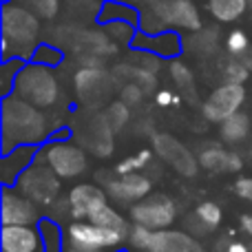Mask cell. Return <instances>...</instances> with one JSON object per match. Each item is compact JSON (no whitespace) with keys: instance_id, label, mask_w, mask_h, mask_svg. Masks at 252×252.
Listing matches in <instances>:
<instances>
[{"instance_id":"cell-9","label":"cell","mask_w":252,"mask_h":252,"mask_svg":"<svg viewBox=\"0 0 252 252\" xmlns=\"http://www.w3.org/2000/svg\"><path fill=\"white\" fill-rule=\"evenodd\" d=\"M153 18H157V31L161 29H190L197 31L201 27V18L197 7L190 0H157L151 7Z\"/></svg>"},{"instance_id":"cell-11","label":"cell","mask_w":252,"mask_h":252,"mask_svg":"<svg viewBox=\"0 0 252 252\" xmlns=\"http://www.w3.org/2000/svg\"><path fill=\"white\" fill-rule=\"evenodd\" d=\"M104 190L115 204H135L153 192V182L142 173H124L106 177Z\"/></svg>"},{"instance_id":"cell-1","label":"cell","mask_w":252,"mask_h":252,"mask_svg":"<svg viewBox=\"0 0 252 252\" xmlns=\"http://www.w3.org/2000/svg\"><path fill=\"white\" fill-rule=\"evenodd\" d=\"M0 130H2V151L9 153L11 148L22 144L42 146L47 139H51V124L44 113V109H38L31 102L18 97L16 93L2 97L0 106Z\"/></svg>"},{"instance_id":"cell-32","label":"cell","mask_w":252,"mask_h":252,"mask_svg":"<svg viewBox=\"0 0 252 252\" xmlns=\"http://www.w3.org/2000/svg\"><path fill=\"white\" fill-rule=\"evenodd\" d=\"M223 252H252V248H250V244H246V241L235 239V241H228Z\"/></svg>"},{"instance_id":"cell-6","label":"cell","mask_w":252,"mask_h":252,"mask_svg":"<svg viewBox=\"0 0 252 252\" xmlns=\"http://www.w3.org/2000/svg\"><path fill=\"white\" fill-rule=\"evenodd\" d=\"M13 186L20 192H25L31 201H35L42 208H49L58 201L62 190V179L49 168V164L42 157H35V161L16 179Z\"/></svg>"},{"instance_id":"cell-27","label":"cell","mask_w":252,"mask_h":252,"mask_svg":"<svg viewBox=\"0 0 252 252\" xmlns=\"http://www.w3.org/2000/svg\"><path fill=\"white\" fill-rule=\"evenodd\" d=\"M221 73H223V80H226V82H237V84H244L246 80L250 78V69L244 64V60H239V58L226 62Z\"/></svg>"},{"instance_id":"cell-31","label":"cell","mask_w":252,"mask_h":252,"mask_svg":"<svg viewBox=\"0 0 252 252\" xmlns=\"http://www.w3.org/2000/svg\"><path fill=\"white\" fill-rule=\"evenodd\" d=\"M155 102H157V106L179 104V95H175V93H170V91H166V89H161V91L155 93Z\"/></svg>"},{"instance_id":"cell-8","label":"cell","mask_w":252,"mask_h":252,"mask_svg":"<svg viewBox=\"0 0 252 252\" xmlns=\"http://www.w3.org/2000/svg\"><path fill=\"white\" fill-rule=\"evenodd\" d=\"M244 102H246L244 84L223 82L221 87L210 91V95L204 100V104H201V115H204L208 122L221 124L223 120H228L230 115L239 113Z\"/></svg>"},{"instance_id":"cell-23","label":"cell","mask_w":252,"mask_h":252,"mask_svg":"<svg viewBox=\"0 0 252 252\" xmlns=\"http://www.w3.org/2000/svg\"><path fill=\"white\" fill-rule=\"evenodd\" d=\"M25 64V58H9V60H2L0 64V80H2V91L0 95L7 97L13 93V87H16V75L18 71Z\"/></svg>"},{"instance_id":"cell-12","label":"cell","mask_w":252,"mask_h":252,"mask_svg":"<svg viewBox=\"0 0 252 252\" xmlns=\"http://www.w3.org/2000/svg\"><path fill=\"white\" fill-rule=\"evenodd\" d=\"M135 49L151 53L155 58H164V60H175L184 49V40L177 31L173 29H161V31H139L130 40Z\"/></svg>"},{"instance_id":"cell-21","label":"cell","mask_w":252,"mask_h":252,"mask_svg":"<svg viewBox=\"0 0 252 252\" xmlns=\"http://www.w3.org/2000/svg\"><path fill=\"white\" fill-rule=\"evenodd\" d=\"M219 133H221V139L228 144H239L248 137L250 133V118L246 113H235L228 120H223L219 124Z\"/></svg>"},{"instance_id":"cell-33","label":"cell","mask_w":252,"mask_h":252,"mask_svg":"<svg viewBox=\"0 0 252 252\" xmlns=\"http://www.w3.org/2000/svg\"><path fill=\"white\" fill-rule=\"evenodd\" d=\"M239 228H241V232H244V235L252 241V213L241 215V219H239Z\"/></svg>"},{"instance_id":"cell-25","label":"cell","mask_w":252,"mask_h":252,"mask_svg":"<svg viewBox=\"0 0 252 252\" xmlns=\"http://www.w3.org/2000/svg\"><path fill=\"white\" fill-rule=\"evenodd\" d=\"M29 60L33 62H40V64H47V66H60L62 60H64V56H62V51L58 47H53V44H38V47L33 49V53H31Z\"/></svg>"},{"instance_id":"cell-22","label":"cell","mask_w":252,"mask_h":252,"mask_svg":"<svg viewBox=\"0 0 252 252\" xmlns=\"http://www.w3.org/2000/svg\"><path fill=\"white\" fill-rule=\"evenodd\" d=\"M137 18L139 13L130 4H126L124 0H109L100 11L102 22H130V25H135Z\"/></svg>"},{"instance_id":"cell-29","label":"cell","mask_w":252,"mask_h":252,"mask_svg":"<svg viewBox=\"0 0 252 252\" xmlns=\"http://www.w3.org/2000/svg\"><path fill=\"white\" fill-rule=\"evenodd\" d=\"M235 192L237 197H241L244 201L252 204V177H239L235 182Z\"/></svg>"},{"instance_id":"cell-13","label":"cell","mask_w":252,"mask_h":252,"mask_svg":"<svg viewBox=\"0 0 252 252\" xmlns=\"http://www.w3.org/2000/svg\"><path fill=\"white\" fill-rule=\"evenodd\" d=\"M2 226L4 223H38L40 206L20 192L13 184L2 186Z\"/></svg>"},{"instance_id":"cell-19","label":"cell","mask_w":252,"mask_h":252,"mask_svg":"<svg viewBox=\"0 0 252 252\" xmlns=\"http://www.w3.org/2000/svg\"><path fill=\"white\" fill-rule=\"evenodd\" d=\"M248 0H208V11L219 22H235L248 9Z\"/></svg>"},{"instance_id":"cell-4","label":"cell","mask_w":252,"mask_h":252,"mask_svg":"<svg viewBox=\"0 0 252 252\" xmlns=\"http://www.w3.org/2000/svg\"><path fill=\"white\" fill-rule=\"evenodd\" d=\"M40 157L60 179H75L89 170L87 151L69 135H51V139L40 146Z\"/></svg>"},{"instance_id":"cell-36","label":"cell","mask_w":252,"mask_h":252,"mask_svg":"<svg viewBox=\"0 0 252 252\" xmlns=\"http://www.w3.org/2000/svg\"><path fill=\"white\" fill-rule=\"evenodd\" d=\"M248 2H250V4H252V0H248Z\"/></svg>"},{"instance_id":"cell-3","label":"cell","mask_w":252,"mask_h":252,"mask_svg":"<svg viewBox=\"0 0 252 252\" xmlns=\"http://www.w3.org/2000/svg\"><path fill=\"white\" fill-rule=\"evenodd\" d=\"M38 31L40 22L35 18V13H31L29 9L20 7V4L4 0L2 4V38L9 40V47H16V56L11 53V58H25L29 60L33 49L38 47Z\"/></svg>"},{"instance_id":"cell-7","label":"cell","mask_w":252,"mask_h":252,"mask_svg":"<svg viewBox=\"0 0 252 252\" xmlns=\"http://www.w3.org/2000/svg\"><path fill=\"white\" fill-rule=\"evenodd\" d=\"M128 219L130 223H139V226L151 228V230L173 228V223L177 221V204L164 192L148 195L144 199L130 204Z\"/></svg>"},{"instance_id":"cell-17","label":"cell","mask_w":252,"mask_h":252,"mask_svg":"<svg viewBox=\"0 0 252 252\" xmlns=\"http://www.w3.org/2000/svg\"><path fill=\"white\" fill-rule=\"evenodd\" d=\"M197 161L206 170H219V173H237V170L244 168V159L235 151H226V148L219 146L204 148L197 157Z\"/></svg>"},{"instance_id":"cell-18","label":"cell","mask_w":252,"mask_h":252,"mask_svg":"<svg viewBox=\"0 0 252 252\" xmlns=\"http://www.w3.org/2000/svg\"><path fill=\"white\" fill-rule=\"evenodd\" d=\"M38 230L42 237V252H64L66 248V232L58 219L40 217Z\"/></svg>"},{"instance_id":"cell-2","label":"cell","mask_w":252,"mask_h":252,"mask_svg":"<svg viewBox=\"0 0 252 252\" xmlns=\"http://www.w3.org/2000/svg\"><path fill=\"white\" fill-rule=\"evenodd\" d=\"M13 93L22 100L31 102L38 109H51L58 104L62 91H60V80H58L53 66L40 64V62L27 60L22 69L16 75V87Z\"/></svg>"},{"instance_id":"cell-26","label":"cell","mask_w":252,"mask_h":252,"mask_svg":"<svg viewBox=\"0 0 252 252\" xmlns=\"http://www.w3.org/2000/svg\"><path fill=\"white\" fill-rule=\"evenodd\" d=\"M226 49H228V53H230V56H235V58H241L244 53H248L250 51L248 33H246V31H241V29L230 31V33L226 35Z\"/></svg>"},{"instance_id":"cell-16","label":"cell","mask_w":252,"mask_h":252,"mask_svg":"<svg viewBox=\"0 0 252 252\" xmlns=\"http://www.w3.org/2000/svg\"><path fill=\"white\" fill-rule=\"evenodd\" d=\"M40 155V146L33 144H22V146L11 148L9 153H2V161H0V179L4 184H16V179L29 168Z\"/></svg>"},{"instance_id":"cell-37","label":"cell","mask_w":252,"mask_h":252,"mask_svg":"<svg viewBox=\"0 0 252 252\" xmlns=\"http://www.w3.org/2000/svg\"><path fill=\"white\" fill-rule=\"evenodd\" d=\"M133 2H137V0H133Z\"/></svg>"},{"instance_id":"cell-35","label":"cell","mask_w":252,"mask_h":252,"mask_svg":"<svg viewBox=\"0 0 252 252\" xmlns=\"http://www.w3.org/2000/svg\"><path fill=\"white\" fill-rule=\"evenodd\" d=\"M133 252H159V250H151V248H142V250H133Z\"/></svg>"},{"instance_id":"cell-15","label":"cell","mask_w":252,"mask_h":252,"mask_svg":"<svg viewBox=\"0 0 252 252\" xmlns=\"http://www.w3.org/2000/svg\"><path fill=\"white\" fill-rule=\"evenodd\" d=\"M146 248L159 252H206L195 235H188L186 230H173V228L151 230Z\"/></svg>"},{"instance_id":"cell-14","label":"cell","mask_w":252,"mask_h":252,"mask_svg":"<svg viewBox=\"0 0 252 252\" xmlns=\"http://www.w3.org/2000/svg\"><path fill=\"white\" fill-rule=\"evenodd\" d=\"M0 244L2 252H42L38 223H4Z\"/></svg>"},{"instance_id":"cell-34","label":"cell","mask_w":252,"mask_h":252,"mask_svg":"<svg viewBox=\"0 0 252 252\" xmlns=\"http://www.w3.org/2000/svg\"><path fill=\"white\" fill-rule=\"evenodd\" d=\"M111 252H133L128 248V246H120V248H115V250H111Z\"/></svg>"},{"instance_id":"cell-30","label":"cell","mask_w":252,"mask_h":252,"mask_svg":"<svg viewBox=\"0 0 252 252\" xmlns=\"http://www.w3.org/2000/svg\"><path fill=\"white\" fill-rule=\"evenodd\" d=\"M144 95V91L139 89V84H128V87H124L122 91V100L126 104H135V102H139V97Z\"/></svg>"},{"instance_id":"cell-10","label":"cell","mask_w":252,"mask_h":252,"mask_svg":"<svg viewBox=\"0 0 252 252\" xmlns=\"http://www.w3.org/2000/svg\"><path fill=\"white\" fill-rule=\"evenodd\" d=\"M109 195H106L104 186L97 184H89L82 182L78 186H73L66 192V201L64 208L69 219H91L102 206L109 204Z\"/></svg>"},{"instance_id":"cell-5","label":"cell","mask_w":252,"mask_h":252,"mask_svg":"<svg viewBox=\"0 0 252 252\" xmlns=\"http://www.w3.org/2000/svg\"><path fill=\"white\" fill-rule=\"evenodd\" d=\"M64 232L66 246L93 252H111L120 248V246H126V241H128L126 232L87 221V219H69V223L64 226Z\"/></svg>"},{"instance_id":"cell-28","label":"cell","mask_w":252,"mask_h":252,"mask_svg":"<svg viewBox=\"0 0 252 252\" xmlns=\"http://www.w3.org/2000/svg\"><path fill=\"white\" fill-rule=\"evenodd\" d=\"M170 75H173L175 78V82L177 84H188L192 80V75H190V69H188L186 64H184V62H179L177 58H175L173 62H170Z\"/></svg>"},{"instance_id":"cell-24","label":"cell","mask_w":252,"mask_h":252,"mask_svg":"<svg viewBox=\"0 0 252 252\" xmlns=\"http://www.w3.org/2000/svg\"><path fill=\"white\" fill-rule=\"evenodd\" d=\"M153 159V151L151 148H142V151L133 153L130 157L122 159L118 166H115V173L118 175H124V173H142Z\"/></svg>"},{"instance_id":"cell-20","label":"cell","mask_w":252,"mask_h":252,"mask_svg":"<svg viewBox=\"0 0 252 252\" xmlns=\"http://www.w3.org/2000/svg\"><path fill=\"white\" fill-rule=\"evenodd\" d=\"M192 219L201 228V232H213L221 226L223 221V210L215 201H201L197 204V208L192 210Z\"/></svg>"}]
</instances>
